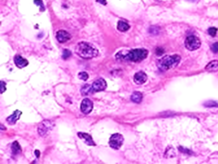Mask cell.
I'll use <instances>...</instances> for the list:
<instances>
[{"label": "cell", "instance_id": "cell-18", "mask_svg": "<svg viewBox=\"0 0 218 164\" xmlns=\"http://www.w3.org/2000/svg\"><path fill=\"white\" fill-rule=\"evenodd\" d=\"M130 28V25L127 22L119 21L117 23V29L120 32H126Z\"/></svg>", "mask_w": 218, "mask_h": 164}, {"label": "cell", "instance_id": "cell-15", "mask_svg": "<svg viewBox=\"0 0 218 164\" xmlns=\"http://www.w3.org/2000/svg\"><path fill=\"white\" fill-rule=\"evenodd\" d=\"M131 100L135 104H140L143 100V94L140 92H134L131 94Z\"/></svg>", "mask_w": 218, "mask_h": 164}, {"label": "cell", "instance_id": "cell-30", "mask_svg": "<svg viewBox=\"0 0 218 164\" xmlns=\"http://www.w3.org/2000/svg\"><path fill=\"white\" fill-rule=\"evenodd\" d=\"M35 155H36V156L37 157V158H39V155H40V153H39V150L35 151Z\"/></svg>", "mask_w": 218, "mask_h": 164}, {"label": "cell", "instance_id": "cell-26", "mask_svg": "<svg viewBox=\"0 0 218 164\" xmlns=\"http://www.w3.org/2000/svg\"><path fill=\"white\" fill-rule=\"evenodd\" d=\"M155 53H156V55H158V56H161V55H162L165 53V50L162 48V47H157L155 50Z\"/></svg>", "mask_w": 218, "mask_h": 164}, {"label": "cell", "instance_id": "cell-7", "mask_svg": "<svg viewBox=\"0 0 218 164\" xmlns=\"http://www.w3.org/2000/svg\"><path fill=\"white\" fill-rule=\"evenodd\" d=\"M92 89L94 92H102L104 91L107 87V81L103 78H99L93 82L91 85Z\"/></svg>", "mask_w": 218, "mask_h": 164}, {"label": "cell", "instance_id": "cell-28", "mask_svg": "<svg viewBox=\"0 0 218 164\" xmlns=\"http://www.w3.org/2000/svg\"><path fill=\"white\" fill-rule=\"evenodd\" d=\"M0 87H1V93H3L6 90V83L3 81H0Z\"/></svg>", "mask_w": 218, "mask_h": 164}, {"label": "cell", "instance_id": "cell-17", "mask_svg": "<svg viewBox=\"0 0 218 164\" xmlns=\"http://www.w3.org/2000/svg\"><path fill=\"white\" fill-rule=\"evenodd\" d=\"M11 150H12V153L14 156L16 155H18L21 152V148L20 146L19 143L17 141H14L13 144H12V146H11Z\"/></svg>", "mask_w": 218, "mask_h": 164}, {"label": "cell", "instance_id": "cell-4", "mask_svg": "<svg viewBox=\"0 0 218 164\" xmlns=\"http://www.w3.org/2000/svg\"><path fill=\"white\" fill-rule=\"evenodd\" d=\"M55 126L54 122L51 120H44L38 126V133L41 137H45L48 134L53 127Z\"/></svg>", "mask_w": 218, "mask_h": 164}, {"label": "cell", "instance_id": "cell-31", "mask_svg": "<svg viewBox=\"0 0 218 164\" xmlns=\"http://www.w3.org/2000/svg\"><path fill=\"white\" fill-rule=\"evenodd\" d=\"M158 1H161V0H158Z\"/></svg>", "mask_w": 218, "mask_h": 164}, {"label": "cell", "instance_id": "cell-12", "mask_svg": "<svg viewBox=\"0 0 218 164\" xmlns=\"http://www.w3.org/2000/svg\"><path fill=\"white\" fill-rule=\"evenodd\" d=\"M22 112L19 110H14V112L11 115H10L8 118H6V122L10 125H14L15 123L19 120L20 117L21 115Z\"/></svg>", "mask_w": 218, "mask_h": 164}, {"label": "cell", "instance_id": "cell-24", "mask_svg": "<svg viewBox=\"0 0 218 164\" xmlns=\"http://www.w3.org/2000/svg\"><path fill=\"white\" fill-rule=\"evenodd\" d=\"M34 3H35L36 6H39L40 7V11L45 10V6H44V3H43L42 0H34Z\"/></svg>", "mask_w": 218, "mask_h": 164}, {"label": "cell", "instance_id": "cell-10", "mask_svg": "<svg viewBox=\"0 0 218 164\" xmlns=\"http://www.w3.org/2000/svg\"><path fill=\"white\" fill-rule=\"evenodd\" d=\"M77 136L79 137L80 139L84 140V142L88 146H96V144L94 142L92 137L90 134L87 133H83V132H79L77 133Z\"/></svg>", "mask_w": 218, "mask_h": 164}, {"label": "cell", "instance_id": "cell-5", "mask_svg": "<svg viewBox=\"0 0 218 164\" xmlns=\"http://www.w3.org/2000/svg\"><path fill=\"white\" fill-rule=\"evenodd\" d=\"M186 48L189 51H195L201 47V41L197 36H189L185 40Z\"/></svg>", "mask_w": 218, "mask_h": 164}, {"label": "cell", "instance_id": "cell-8", "mask_svg": "<svg viewBox=\"0 0 218 164\" xmlns=\"http://www.w3.org/2000/svg\"><path fill=\"white\" fill-rule=\"evenodd\" d=\"M93 109V103L90 99H84L80 104V110L83 114L88 115Z\"/></svg>", "mask_w": 218, "mask_h": 164}, {"label": "cell", "instance_id": "cell-23", "mask_svg": "<svg viewBox=\"0 0 218 164\" xmlns=\"http://www.w3.org/2000/svg\"><path fill=\"white\" fill-rule=\"evenodd\" d=\"M78 77H79L80 79L83 80V81H87L88 79V77H89V75L86 72H80L78 74Z\"/></svg>", "mask_w": 218, "mask_h": 164}, {"label": "cell", "instance_id": "cell-6", "mask_svg": "<svg viewBox=\"0 0 218 164\" xmlns=\"http://www.w3.org/2000/svg\"><path fill=\"white\" fill-rule=\"evenodd\" d=\"M123 142H124V137L120 133H114L109 138V145L112 148L118 150L122 146Z\"/></svg>", "mask_w": 218, "mask_h": 164}, {"label": "cell", "instance_id": "cell-19", "mask_svg": "<svg viewBox=\"0 0 218 164\" xmlns=\"http://www.w3.org/2000/svg\"><path fill=\"white\" fill-rule=\"evenodd\" d=\"M176 156V151L172 147H168L165 153V158H173Z\"/></svg>", "mask_w": 218, "mask_h": 164}, {"label": "cell", "instance_id": "cell-1", "mask_svg": "<svg viewBox=\"0 0 218 164\" xmlns=\"http://www.w3.org/2000/svg\"><path fill=\"white\" fill-rule=\"evenodd\" d=\"M148 55V51L143 48L132 49L130 51H120L116 54L115 58L119 61H130L138 63L144 60Z\"/></svg>", "mask_w": 218, "mask_h": 164}, {"label": "cell", "instance_id": "cell-25", "mask_svg": "<svg viewBox=\"0 0 218 164\" xmlns=\"http://www.w3.org/2000/svg\"><path fill=\"white\" fill-rule=\"evenodd\" d=\"M217 33V28L215 27H211L208 29V33L210 34L211 36H215Z\"/></svg>", "mask_w": 218, "mask_h": 164}, {"label": "cell", "instance_id": "cell-29", "mask_svg": "<svg viewBox=\"0 0 218 164\" xmlns=\"http://www.w3.org/2000/svg\"><path fill=\"white\" fill-rule=\"evenodd\" d=\"M96 1H97L98 3H101V4H102V5L104 6H106L107 4V0H96Z\"/></svg>", "mask_w": 218, "mask_h": 164}, {"label": "cell", "instance_id": "cell-9", "mask_svg": "<svg viewBox=\"0 0 218 164\" xmlns=\"http://www.w3.org/2000/svg\"><path fill=\"white\" fill-rule=\"evenodd\" d=\"M56 38H57V40L59 43L63 44V43H66V42H67L71 39V35L67 31L59 30L57 31V33H56Z\"/></svg>", "mask_w": 218, "mask_h": 164}, {"label": "cell", "instance_id": "cell-22", "mask_svg": "<svg viewBox=\"0 0 218 164\" xmlns=\"http://www.w3.org/2000/svg\"><path fill=\"white\" fill-rule=\"evenodd\" d=\"M178 149H179L180 152H182V153L188 154V155H193L194 154L192 151L189 150V149H188V148H183V147H182V146H180V147L178 148Z\"/></svg>", "mask_w": 218, "mask_h": 164}, {"label": "cell", "instance_id": "cell-21", "mask_svg": "<svg viewBox=\"0 0 218 164\" xmlns=\"http://www.w3.org/2000/svg\"><path fill=\"white\" fill-rule=\"evenodd\" d=\"M71 55H72V53H71V51H69V50H68V49L63 50V52H62V58H63V59L66 60V59H68L69 57H71Z\"/></svg>", "mask_w": 218, "mask_h": 164}, {"label": "cell", "instance_id": "cell-2", "mask_svg": "<svg viewBox=\"0 0 218 164\" xmlns=\"http://www.w3.org/2000/svg\"><path fill=\"white\" fill-rule=\"evenodd\" d=\"M76 53L84 59H91L98 55V51L96 47L87 42H80L76 47Z\"/></svg>", "mask_w": 218, "mask_h": 164}, {"label": "cell", "instance_id": "cell-16", "mask_svg": "<svg viewBox=\"0 0 218 164\" xmlns=\"http://www.w3.org/2000/svg\"><path fill=\"white\" fill-rule=\"evenodd\" d=\"M80 92H81L82 96H87V95L91 94V93L94 92V91H93L91 85H85L81 88V89H80Z\"/></svg>", "mask_w": 218, "mask_h": 164}, {"label": "cell", "instance_id": "cell-13", "mask_svg": "<svg viewBox=\"0 0 218 164\" xmlns=\"http://www.w3.org/2000/svg\"><path fill=\"white\" fill-rule=\"evenodd\" d=\"M14 63H15L17 67L22 69L28 65V61L21 57V55H16L14 57Z\"/></svg>", "mask_w": 218, "mask_h": 164}, {"label": "cell", "instance_id": "cell-3", "mask_svg": "<svg viewBox=\"0 0 218 164\" xmlns=\"http://www.w3.org/2000/svg\"><path fill=\"white\" fill-rule=\"evenodd\" d=\"M181 60L180 55H167L159 59L157 63L158 69L161 71H167L177 66Z\"/></svg>", "mask_w": 218, "mask_h": 164}, {"label": "cell", "instance_id": "cell-11", "mask_svg": "<svg viewBox=\"0 0 218 164\" xmlns=\"http://www.w3.org/2000/svg\"><path fill=\"white\" fill-rule=\"evenodd\" d=\"M134 82L136 85H143L145 82L147 81V74L143 71H139L137 72L136 74L134 75Z\"/></svg>", "mask_w": 218, "mask_h": 164}, {"label": "cell", "instance_id": "cell-20", "mask_svg": "<svg viewBox=\"0 0 218 164\" xmlns=\"http://www.w3.org/2000/svg\"><path fill=\"white\" fill-rule=\"evenodd\" d=\"M203 106L207 108H218V102L214 101V100H210V101H206L205 104H203Z\"/></svg>", "mask_w": 218, "mask_h": 164}, {"label": "cell", "instance_id": "cell-14", "mask_svg": "<svg viewBox=\"0 0 218 164\" xmlns=\"http://www.w3.org/2000/svg\"><path fill=\"white\" fill-rule=\"evenodd\" d=\"M205 69L208 72H217L218 71V60H213L211 61L210 63H209L206 65V66L205 67Z\"/></svg>", "mask_w": 218, "mask_h": 164}, {"label": "cell", "instance_id": "cell-27", "mask_svg": "<svg viewBox=\"0 0 218 164\" xmlns=\"http://www.w3.org/2000/svg\"><path fill=\"white\" fill-rule=\"evenodd\" d=\"M211 51L213 52V53H217L218 52V43H214L211 45Z\"/></svg>", "mask_w": 218, "mask_h": 164}]
</instances>
